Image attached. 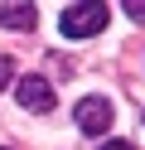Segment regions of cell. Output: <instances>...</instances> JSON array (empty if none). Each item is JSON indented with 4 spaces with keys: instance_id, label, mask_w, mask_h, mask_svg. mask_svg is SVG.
I'll list each match as a JSON object with an SVG mask.
<instances>
[{
    "instance_id": "1",
    "label": "cell",
    "mask_w": 145,
    "mask_h": 150,
    "mask_svg": "<svg viewBox=\"0 0 145 150\" xmlns=\"http://www.w3.org/2000/svg\"><path fill=\"white\" fill-rule=\"evenodd\" d=\"M102 24H106V5L102 0H82V5H68V10L58 15L63 39H92Z\"/></svg>"
},
{
    "instance_id": "2",
    "label": "cell",
    "mask_w": 145,
    "mask_h": 150,
    "mask_svg": "<svg viewBox=\"0 0 145 150\" xmlns=\"http://www.w3.org/2000/svg\"><path fill=\"white\" fill-rule=\"evenodd\" d=\"M77 131H82V136L111 131V102H106V97H82V102H77Z\"/></svg>"
},
{
    "instance_id": "3",
    "label": "cell",
    "mask_w": 145,
    "mask_h": 150,
    "mask_svg": "<svg viewBox=\"0 0 145 150\" xmlns=\"http://www.w3.org/2000/svg\"><path fill=\"white\" fill-rule=\"evenodd\" d=\"M19 107H29V111H39V116H44V111H53V102H58V92L48 87V78H19Z\"/></svg>"
},
{
    "instance_id": "4",
    "label": "cell",
    "mask_w": 145,
    "mask_h": 150,
    "mask_svg": "<svg viewBox=\"0 0 145 150\" xmlns=\"http://www.w3.org/2000/svg\"><path fill=\"white\" fill-rule=\"evenodd\" d=\"M34 5H5V10H0V24H5V29H34Z\"/></svg>"
},
{
    "instance_id": "5",
    "label": "cell",
    "mask_w": 145,
    "mask_h": 150,
    "mask_svg": "<svg viewBox=\"0 0 145 150\" xmlns=\"http://www.w3.org/2000/svg\"><path fill=\"white\" fill-rule=\"evenodd\" d=\"M10 78H15V58H5V53H0V92L10 87Z\"/></svg>"
},
{
    "instance_id": "6",
    "label": "cell",
    "mask_w": 145,
    "mask_h": 150,
    "mask_svg": "<svg viewBox=\"0 0 145 150\" xmlns=\"http://www.w3.org/2000/svg\"><path fill=\"white\" fill-rule=\"evenodd\" d=\"M126 15H131V20H145V0H131V5H126Z\"/></svg>"
},
{
    "instance_id": "7",
    "label": "cell",
    "mask_w": 145,
    "mask_h": 150,
    "mask_svg": "<svg viewBox=\"0 0 145 150\" xmlns=\"http://www.w3.org/2000/svg\"><path fill=\"white\" fill-rule=\"evenodd\" d=\"M102 150H131V145H126V140H106Z\"/></svg>"
},
{
    "instance_id": "8",
    "label": "cell",
    "mask_w": 145,
    "mask_h": 150,
    "mask_svg": "<svg viewBox=\"0 0 145 150\" xmlns=\"http://www.w3.org/2000/svg\"><path fill=\"white\" fill-rule=\"evenodd\" d=\"M0 150H5V145H0Z\"/></svg>"
}]
</instances>
